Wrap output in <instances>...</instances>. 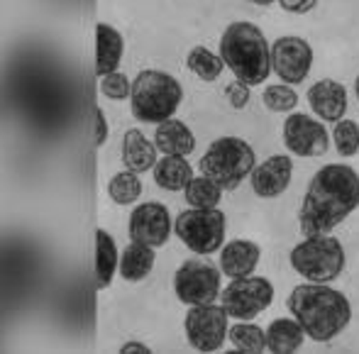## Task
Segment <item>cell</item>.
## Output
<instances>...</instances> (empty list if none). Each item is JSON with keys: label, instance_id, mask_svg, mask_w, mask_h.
I'll use <instances>...</instances> for the list:
<instances>
[{"label": "cell", "instance_id": "obj_9", "mask_svg": "<svg viewBox=\"0 0 359 354\" xmlns=\"http://www.w3.org/2000/svg\"><path fill=\"white\" fill-rule=\"evenodd\" d=\"M274 283L264 276H245L230 279L220 293V306L235 320H255L274 303Z\"/></svg>", "mask_w": 359, "mask_h": 354}, {"label": "cell", "instance_id": "obj_16", "mask_svg": "<svg viewBox=\"0 0 359 354\" xmlns=\"http://www.w3.org/2000/svg\"><path fill=\"white\" fill-rule=\"evenodd\" d=\"M262 247L252 240H232L220 250V271L227 279H245L259 266Z\"/></svg>", "mask_w": 359, "mask_h": 354}, {"label": "cell", "instance_id": "obj_34", "mask_svg": "<svg viewBox=\"0 0 359 354\" xmlns=\"http://www.w3.org/2000/svg\"><path fill=\"white\" fill-rule=\"evenodd\" d=\"M120 352L123 354H149L151 350L147 345H142V342H125V345L120 347Z\"/></svg>", "mask_w": 359, "mask_h": 354}, {"label": "cell", "instance_id": "obj_17", "mask_svg": "<svg viewBox=\"0 0 359 354\" xmlns=\"http://www.w3.org/2000/svg\"><path fill=\"white\" fill-rule=\"evenodd\" d=\"M125 54V39L113 25L100 22L95 27V74L103 76L118 71Z\"/></svg>", "mask_w": 359, "mask_h": 354}, {"label": "cell", "instance_id": "obj_3", "mask_svg": "<svg viewBox=\"0 0 359 354\" xmlns=\"http://www.w3.org/2000/svg\"><path fill=\"white\" fill-rule=\"evenodd\" d=\"M220 57L237 81L262 86L271 74V47L255 22H232L220 37Z\"/></svg>", "mask_w": 359, "mask_h": 354}, {"label": "cell", "instance_id": "obj_4", "mask_svg": "<svg viewBox=\"0 0 359 354\" xmlns=\"http://www.w3.org/2000/svg\"><path fill=\"white\" fill-rule=\"evenodd\" d=\"M181 98H184V88L171 74L159 69L140 71L133 81V95H130L133 118L140 123L159 125L174 118Z\"/></svg>", "mask_w": 359, "mask_h": 354}, {"label": "cell", "instance_id": "obj_35", "mask_svg": "<svg viewBox=\"0 0 359 354\" xmlns=\"http://www.w3.org/2000/svg\"><path fill=\"white\" fill-rule=\"evenodd\" d=\"M250 3L262 5V8H266V5H271V3H279V0H250Z\"/></svg>", "mask_w": 359, "mask_h": 354}, {"label": "cell", "instance_id": "obj_25", "mask_svg": "<svg viewBox=\"0 0 359 354\" xmlns=\"http://www.w3.org/2000/svg\"><path fill=\"white\" fill-rule=\"evenodd\" d=\"M230 345L237 352H264L266 350V330H262L259 325H255L252 320H237L230 327Z\"/></svg>", "mask_w": 359, "mask_h": 354}, {"label": "cell", "instance_id": "obj_28", "mask_svg": "<svg viewBox=\"0 0 359 354\" xmlns=\"http://www.w3.org/2000/svg\"><path fill=\"white\" fill-rule=\"evenodd\" d=\"M262 103L271 113H293L298 105V93L288 83H271L262 93Z\"/></svg>", "mask_w": 359, "mask_h": 354}, {"label": "cell", "instance_id": "obj_6", "mask_svg": "<svg viewBox=\"0 0 359 354\" xmlns=\"http://www.w3.org/2000/svg\"><path fill=\"white\" fill-rule=\"evenodd\" d=\"M198 169L222 191H235L257 169V154L242 137H217L201 156Z\"/></svg>", "mask_w": 359, "mask_h": 354}, {"label": "cell", "instance_id": "obj_31", "mask_svg": "<svg viewBox=\"0 0 359 354\" xmlns=\"http://www.w3.org/2000/svg\"><path fill=\"white\" fill-rule=\"evenodd\" d=\"M250 88L252 86H247L245 81H232V83H227V88H225V95H227V100H230V105L235 110H245L247 105H250V98H252V93H250Z\"/></svg>", "mask_w": 359, "mask_h": 354}, {"label": "cell", "instance_id": "obj_32", "mask_svg": "<svg viewBox=\"0 0 359 354\" xmlns=\"http://www.w3.org/2000/svg\"><path fill=\"white\" fill-rule=\"evenodd\" d=\"M279 5L281 10H286L291 15H306L311 10H316L318 0H279Z\"/></svg>", "mask_w": 359, "mask_h": 354}, {"label": "cell", "instance_id": "obj_14", "mask_svg": "<svg viewBox=\"0 0 359 354\" xmlns=\"http://www.w3.org/2000/svg\"><path fill=\"white\" fill-rule=\"evenodd\" d=\"M291 179H293V159L286 154H274L266 161H262V164H257V169L250 176V184L255 196L271 200L286 193L288 186H291Z\"/></svg>", "mask_w": 359, "mask_h": 354}, {"label": "cell", "instance_id": "obj_36", "mask_svg": "<svg viewBox=\"0 0 359 354\" xmlns=\"http://www.w3.org/2000/svg\"><path fill=\"white\" fill-rule=\"evenodd\" d=\"M355 95H357V100H359V74H357V79H355Z\"/></svg>", "mask_w": 359, "mask_h": 354}, {"label": "cell", "instance_id": "obj_10", "mask_svg": "<svg viewBox=\"0 0 359 354\" xmlns=\"http://www.w3.org/2000/svg\"><path fill=\"white\" fill-rule=\"evenodd\" d=\"M186 340L198 352H217L230 337V315L222 306H191L184 318Z\"/></svg>", "mask_w": 359, "mask_h": 354}, {"label": "cell", "instance_id": "obj_2", "mask_svg": "<svg viewBox=\"0 0 359 354\" xmlns=\"http://www.w3.org/2000/svg\"><path fill=\"white\" fill-rule=\"evenodd\" d=\"M286 306L313 342H332L352 322L350 298L330 283H298L288 293Z\"/></svg>", "mask_w": 359, "mask_h": 354}, {"label": "cell", "instance_id": "obj_33", "mask_svg": "<svg viewBox=\"0 0 359 354\" xmlns=\"http://www.w3.org/2000/svg\"><path fill=\"white\" fill-rule=\"evenodd\" d=\"M108 139V120H105L103 108H95V144L103 147Z\"/></svg>", "mask_w": 359, "mask_h": 354}, {"label": "cell", "instance_id": "obj_19", "mask_svg": "<svg viewBox=\"0 0 359 354\" xmlns=\"http://www.w3.org/2000/svg\"><path fill=\"white\" fill-rule=\"evenodd\" d=\"M154 144L161 154H174V156H189L196 149V137L191 128L181 120H164L156 125Z\"/></svg>", "mask_w": 359, "mask_h": 354}, {"label": "cell", "instance_id": "obj_26", "mask_svg": "<svg viewBox=\"0 0 359 354\" xmlns=\"http://www.w3.org/2000/svg\"><path fill=\"white\" fill-rule=\"evenodd\" d=\"M108 196H110V200L118 205L137 203L140 196H142V181H140L137 171H133V169L118 171L108 184Z\"/></svg>", "mask_w": 359, "mask_h": 354}, {"label": "cell", "instance_id": "obj_21", "mask_svg": "<svg viewBox=\"0 0 359 354\" xmlns=\"http://www.w3.org/2000/svg\"><path fill=\"white\" fill-rule=\"evenodd\" d=\"M154 181L159 189L164 191H184L189 186V181L194 179V166L189 164L186 156H174V154H164L156 161L154 169Z\"/></svg>", "mask_w": 359, "mask_h": 354}, {"label": "cell", "instance_id": "obj_7", "mask_svg": "<svg viewBox=\"0 0 359 354\" xmlns=\"http://www.w3.org/2000/svg\"><path fill=\"white\" fill-rule=\"evenodd\" d=\"M174 232L194 254H215L225 245L227 217L220 208H186L176 215Z\"/></svg>", "mask_w": 359, "mask_h": 354}, {"label": "cell", "instance_id": "obj_13", "mask_svg": "<svg viewBox=\"0 0 359 354\" xmlns=\"http://www.w3.org/2000/svg\"><path fill=\"white\" fill-rule=\"evenodd\" d=\"M171 212L166 208L164 203H142L133 210L130 215V225H128V232H130V240L133 242H142V245H149V247H164L171 237Z\"/></svg>", "mask_w": 359, "mask_h": 354}, {"label": "cell", "instance_id": "obj_8", "mask_svg": "<svg viewBox=\"0 0 359 354\" xmlns=\"http://www.w3.org/2000/svg\"><path fill=\"white\" fill-rule=\"evenodd\" d=\"M222 271L208 259H189L176 269L174 293L184 306H208L220 298Z\"/></svg>", "mask_w": 359, "mask_h": 354}, {"label": "cell", "instance_id": "obj_24", "mask_svg": "<svg viewBox=\"0 0 359 354\" xmlns=\"http://www.w3.org/2000/svg\"><path fill=\"white\" fill-rule=\"evenodd\" d=\"M184 198L191 208H217L222 200V189L208 176H194L184 189Z\"/></svg>", "mask_w": 359, "mask_h": 354}, {"label": "cell", "instance_id": "obj_1", "mask_svg": "<svg viewBox=\"0 0 359 354\" xmlns=\"http://www.w3.org/2000/svg\"><path fill=\"white\" fill-rule=\"evenodd\" d=\"M359 208V174L350 164H325L316 171L303 196L301 235H330Z\"/></svg>", "mask_w": 359, "mask_h": 354}, {"label": "cell", "instance_id": "obj_20", "mask_svg": "<svg viewBox=\"0 0 359 354\" xmlns=\"http://www.w3.org/2000/svg\"><path fill=\"white\" fill-rule=\"evenodd\" d=\"M306 330L296 318H276L266 327V350L274 354H293L303 347Z\"/></svg>", "mask_w": 359, "mask_h": 354}, {"label": "cell", "instance_id": "obj_12", "mask_svg": "<svg viewBox=\"0 0 359 354\" xmlns=\"http://www.w3.org/2000/svg\"><path fill=\"white\" fill-rule=\"evenodd\" d=\"M281 139L284 147L296 156H323L330 149V135H327L323 120L311 118L306 113H291L284 120V130H281Z\"/></svg>", "mask_w": 359, "mask_h": 354}, {"label": "cell", "instance_id": "obj_15", "mask_svg": "<svg viewBox=\"0 0 359 354\" xmlns=\"http://www.w3.org/2000/svg\"><path fill=\"white\" fill-rule=\"evenodd\" d=\"M308 105H311L313 115L320 118L323 123H340L342 118L347 115V88L335 79H323L316 81V83L308 88L306 93Z\"/></svg>", "mask_w": 359, "mask_h": 354}, {"label": "cell", "instance_id": "obj_18", "mask_svg": "<svg viewBox=\"0 0 359 354\" xmlns=\"http://www.w3.org/2000/svg\"><path fill=\"white\" fill-rule=\"evenodd\" d=\"M159 149H156L154 142H149L144 137L142 130L133 128L123 135V164L128 169L137 171V174H144V171L154 169L156 161H159Z\"/></svg>", "mask_w": 359, "mask_h": 354}, {"label": "cell", "instance_id": "obj_23", "mask_svg": "<svg viewBox=\"0 0 359 354\" xmlns=\"http://www.w3.org/2000/svg\"><path fill=\"white\" fill-rule=\"evenodd\" d=\"M120 269V254L113 235L105 230L95 232V286L98 291L113 283L115 271Z\"/></svg>", "mask_w": 359, "mask_h": 354}, {"label": "cell", "instance_id": "obj_29", "mask_svg": "<svg viewBox=\"0 0 359 354\" xmlns=\"http://www.w3.org/2000/svg\"><path fill=\"white\" fill-rule=\"evenodd\" d=\"M332 142L340 156H355L359 154V125L355 120H345L335 123L332 128Z\"/></svg>", "mask_w": 359, "mask_h": 354}, {"label": "cell", "instance_id": "obj_11", "mask_svg": "<svg viewBox=\"0 0 359 354\" xmlns=\"http://www.w3.org/2000/svg\"><path fill=\"white\" fill-rule=\"evenodd\" d=\"M313 47L308 39L286 34L271 44V71L281 79V83L298 86L308 79L313 69Z\"/></svg>", "mask_w": 359, "mask_h": 354}, {"label": "cell", "instance_id": "obj_30", "mask_svg": "<svg viewBox=\"0 0 359 354\" xmlns=\"http://www.w3.org/2000/svg\"><path fill=\"white\" fill-rule=\"evenodd\" d=\"M100 93L108 95L110 100H128L133 95V81L120 71H113L100 79Z\"/></svg>", "mask_w": 359, "mask_h": 354}, {"label": "cell", "instance_id": "obj_27", "mask_svg": "<svg viewBox=\"0 0 359 354\" xmlns=\"http://www.w3.org/2000/svg\"><path fill=\"white\" fill-rule=\"evenodd\" d=\"M186 64H189L191 74L198 76L201 81H208V83L215 79H220L222 69H225V62H222L220 54L210 52L208 47H194L189 52Z\"/></svg>", "mask_w": 359, "mask_h": 354}, {"label": "cell", "instance_id": "obj_5", "mask_svg": "<svg viewBox=\"0 0 359 354\" xmlns=\"http://www.w3.org/2000/svg\"><path fill=\"white\" fill-rule=\"evenodd\" d=\"M288 264L303 281L332 283L342 276L347 266L345 247L332 235L303 237L288 254Z\"/></svg>", "mask_w": 359, "mask_h": 354}, {"label": "cell", "instance_id": "obj_22", "mask_svg": "<svg viewBox=\"0 0 359 354\" xmlns=\"http://www.w3.org/2000/svg\"><path fill=\"white\" fill-rule=\"evenodd\" d=\"M154 261H156L154 247L142 245V242H133L120 254V276L130 283L144 281L151 274V269H154Z\"/></svg>", "mask_w": 359, "mask_h": 354}]
</instances>
